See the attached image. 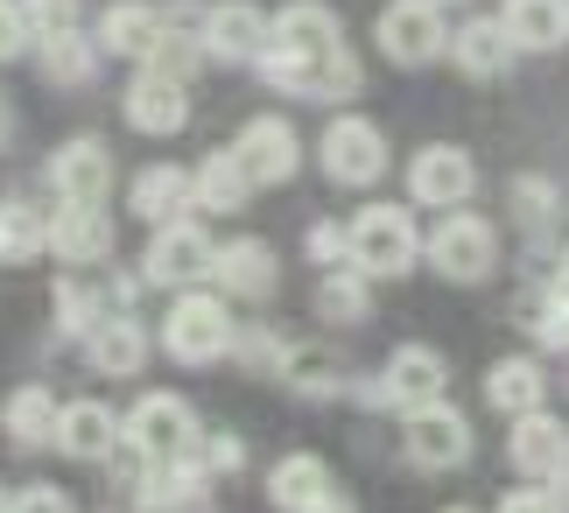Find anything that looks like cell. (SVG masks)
<instances>
[{"mask_svg": "<svg viewBox=\"0 0 569 513\" xmlns=\"http://www.w3.org/2000/svg\"><path fill=\"white\" fill-rule=\"evenodd\" d=\"M274 92L289 99H317V106H345L352 92H366L359 57L345 50V21L323 0H289L268 29V50L253 63Z\"/></svg>", "mask_w": 569, "mask_h": 513, "instance_id": "1", "label": "cell"}, {"mask_svg": "<svg viewBox=\"0 0 569 513\" xmlns=\"http://www.w3.org/2000/svg\"><path fill=\"white\" fill-rule=\"evenodd\" d=\"M443 387H450V359L436 345H393L373 381H352V394L366 401V408H401V415L443 401Z\"/></svg>", "mask_w": 569, "mask_h": 513, "instance_id": "2", "label": "cell"}, {"mask_svg": "<svg viewBox=\"0 0 569 513\" xmlns=\"http://www.w3.org/2000/svg\"><path fill=\"white\" fill-rule=\"evenodd\" d=\"M162 345H169V359H177V366H218V359L239 345L226 296L183 288V296L169 303V317H162Z\"/></svg>", "mask_w": 569, "mask_h": 513, "instance_id": "3", "label": "cell"}, {"mask_svg": "<svg viewBox=\"0 0 569 513\" xmlns=\"http://www.w3.org/2000/svg\"><path fill=\"white\" fill-rule=\"evenodd\" d=\"M127 443H134L148 464H183V457L204 451V422H197V408L183 394L156 387V394L134 401V415H127Z\"/></svg>", "mask_w": 569, "mask_h": 513, "instance_id": "4", "label": "cell"}, {"mask_svg": "<svg viewBox=\"0 0 569 513\" xmlns=\"http://www.w3.org/2000/svg\"><path fill=\"white\" fill-rule=\"evenodd\" d=\"M415 260H422V233L401 205H366L352 218V267L366 282H401Z\"/></svg>", "mask_w": 569, "mask_h": 513, "instance_id": "5", "label": "cell"}, {"mask_svg": "<svg viewBox=\"0 0 569 513\" xmlns=\"http://www.w3.org/2000/svg\"><path fill=\"white\" fill-rule=\"evenodd\" d=\"M373 36H380V57H387V63H401V71H422V63L450 57L443 0H387Z\"/></svg>", "mask_w": 569, "mask_h": 513, "instance_id": "6", "label": "cell"}, {"mask_svg": "<svg viewBox=\"0 0 569 513\" xmlns=\"http://www.w3.org/2000/svg\"><path fill=\"white\" fill-rule=\"evenodd\" d=\"M422 260L436 267L443 282H486L492 267H499V233H492V218H478V211H443V226H436L422 239Z\"/></svg>", "mask_w": 569, "mask_h": 513, "instance_id": "7", "label": "cell"}, {"mask_svg": "<svg viewBox=\"0 0 569 513\" xmlns=\"http://www.w3.org/2000/svg\"><path fill=\"white\" fill-rule=\"evenodd\" d=\"M317 162L345 190H373L387 176V134L373 120H359V114H338L331 127H323V141H317Z\"/></svg>", "mask_w": 569, "mask_h": 513, "instance_id": "8", "label": "cell"}, {"mask_svg": "<svg viewBox=\"0 0 569 513\" xmlns=\"http://www.w3.org/2000/svg\"><path fill=\"white\" fill-rule=\"evenodd\" d=\"M401 451H408L415 472H457V464L478 451V430H471V415H465V408H450V401H429V408H415V415H408Z\"/></svg>", "mask_w": 569, "mask_h": 513, "instance_id": "9", "label": "cell"}, {"mask_svg": "<svg viewBox=\"0 0 569 513\" xmlns=\"http://www.w3.org/2000/svg\"><path fill=\"white\" fill-rule=\"evenodd\" d=\"M211 260H218V239L197 226V218H177V226H156V239H148V254H141V282H156V288H183L190 282H204L211 275Z\"/></svg>", "mask_w": 569, "mask_h": 513, "instance_id": "10", "label": "cell"}, {"mask_svg": "<svg viewBox=\"0 0 569 513\" xmlns=\"http://www.w3.org/2000/svg\"><path fill=\"white\" fill-rule=\"evenodd\" d=\"M232 155H239V169H247L253 190H274V184H289V176L302 169V141H296V127L281 114H253L247 127H239Z\"/></svg>", "mask_w": 569, "mask_h": 513, "instance_id": "11", "label": "cell"}, {"mask_svg": "<svg viewBox=\"0 0 569 513\" xmlns=\"http://www.w3.org/2000/svg\"><path fill=\"white\" fill-rule=\"evenodd\" d=\"M471 190H478V162L465 148H450V141L415 148V162H408V197H415V205L457 211V205H471Z\"/></svg>", "mask_w": 569, "mask_h": 513, "instance_id": "12", "label": "cell"}, {"mask_svg": "<svg viewBox=\"0 0 569 513\" xmlns=\"http://www.w3.org/2000/svg\"><path fill=\"white\" fill-rule=\"evenodd\" d=\"M507 457H513V472L528 479V485H569V430H562L549 408L513 415Z\"/></svg>", "mask_w": 569, "mask_h": 513, "instance_id": "13", "label": "cell"}, {"mask_svg": "<svg viewBox=\"0 0 569 513\" xmlns=\"http://www.w3.org/2000/svg\"><path fill=\"white\" fill-rule=\"evenodd\" d=\"M120 114L134 134H183L190 127V78H169L156 63H141L127 99H120Z\"/></svg>", "mask_w": 569, "mask_h": 513, "instance_id": "14", "label": "cell"}, {"mask_svg": "<svg viewBox=\"0 0 569 513\" xmlns=\"http://www.w3.org/2000/svg\"><path fill=\"white\" fill-rule=\"evenodd\" d=\"M50 190L63 197V205H106V190H113V148H106L99 134L63 141L50 155Z\"/></svg>", "mask_w": 569, "mask_h": 513, "instance_id": "15", "label": "cell"}, {"mask_svg": "<svg viewBox=\"0 0 569 513\" xmlns=\"http://www.w3.org/2000/svg\"><path fill=\"white\" fill-rule=\"evenodd\" d=\"M268 29L274 14H260L253 0H218V8H204V57L218 63H260V50H268Z\"/></svg>", "mask_w": 569, "mask_h": 513, "instance_id": "16", "label": "cell"}, {"mask_svg": "<svg viewBox=\"0 0 569 513\" xmlns=\"http://www.w3.org/2000/svg\"><path fill=\"white\" fill-rule=\"evenodd\" d=\"M127 443V415H113L106 401H63L57 422V451L78 464H113V451Z\"/></svg>", "mask_w": 569, "mask_h": 513, "instance_id": "17", "label": "cell"}, {"mask_svg": "<svg viewBox=\"0 0 569 513\" xmlns=\"http://www.w3.org/2000/svg\"><path fill=\"white\" fill-rule=\"evenodd\" d=\"M113 218H106V205H57L50 218V254L63 267H106L113 260Z\"/></svg>", "mask_w": 569, "mask_h": 513, "instance_id": "18", "label": "cell"}, {"mask_svg": "<svg viewBox=\"0 0 569 513\" xmlns=\"http://www.w3.org/2000/svg\"><path fill=\"white\" fill-rule=\"evenodd\" d=\"M211 282L226 288V296H239V303H268L274 282H281V260H274L268 239H226L218 260H211Z\"/></svg>", "mask_w": 569, "mask_h": 513, "instance_id": "19", "label": "cell"}, {"mask_svg": "<svg viewBox=\"0 0 569 513\" xmlns=\"http://www.w3.org/2000/svg\"><path fill=\"white\" fill-rule=\"evenodd\" d=\"M84 359H92L99 381H134V373L148 366V331H141L134 309H113V317L84 338Z\"/></svg>", "mask_w": 569, "mask_h": 513, "instance_id": "20", "label": "cell"}, {"mask_svg": "<svg viewBox=\"0 0 569 513\" xmlns=\"http://www.w3.org/2000/svg\"><path fill=\"white\" fill-rule=\"evenodd\" d=\"M513 57L520 50H513V36H507V21H499V14H471V21H457V29H450V63L465 78H499Z\"/></svg>", "mask_w": 569, "mask_h": 513, "instance_id": "21", "label": "cell"}, {"mask_svg": "<svg viewBox=\"0 0 569 513\" xmlns=\"http://www.w3.org/2000/svg\"><path fill=\"white\" fill-rule=\"evenodd\" d=\"M57 422H63V401L50 387H14L0 401V430H8L14 451H57Z\"/></svg>", "mask_w": 569, "mask_h": 513, "instance_id": "22", "label": "cell"}, {"mask_svg": "<svg viewBox=\"0 0 569 513\" xmlns=\"http://www.w3.org/2000/svg\"><path fill=\"white\" fill-rule=\"evenodd\" d=\"M204 485H211V472L197 457H183V464H148L127 493H134L141 513H190L197 500H204Z\"/></svg>", "mask_w": 569, "mask_h": 513, "instance_id": "23", "label": "cell"}, {"mask_svg": "<svg viewBox=\"0 0 569 513\" xmlns=\"http://www.w3.org/2000/svg\"><path fill=\"white\" fill-rule=\"evenodd\" d=\"M127 205H134V218H148V226H177V218H190V169L177 162H148L134 184H127Z\"/></svg>", "mask_w": 569, "mask_h": 513, "instance_id": "24", "label": "cell"}, {"mask_svg": "<svg viewBox=\"0 0 569 513\" xmlns=\"http://www.w3.org/2000/svg\"><path fill=\"white\" fill-rule=\"evenodd\" d=\"M162 8H148V0H113V8L99 14V50L106 57H141L148 63V50L162 42Z\"/></svg>", "mask_w": 569, "mask_h": 513, "instance_id": "25", "label": "cell"}, {"mask_svg": "<svg viewBox=\"0 0 569 513\" xmlns=\"http://www.w3.org/2000/svg\"><path fill=\"white\" fill-rule=\"evenodd\" d=\"M499 21H507L513 50H535V57H549L569 42V0H507Z\"/></svg>", "mask_w": 569, "mask_h": 513, "instance_id": "26", "label": "cell"}, {"mask_svg": "<svg viewBox=\"0 0 569 513\" xmlns=\"http://www.w3.org/2000/svg\"><path fill=\"white\" fill-rule=\"evenodd\" d=\"M247 169H239V155L232 148H218L204 155V162L190 169V197H197V211H211V218H232V211H247Z\"/></svg>", "mask_w": 569, "mask_h": 513, "instance_id": "27", "label": "cell"}, {"mask_svg": "<svg viewBox=\"0 0 569 513\" xmlns=\"http://www.w3.org/2000/svg\"><path fill=\"white\" fill-rule=\"evenodd\" d=\"M36 63H42V78H50V85L78 92V85H92V71H99V42L84 36V29L42 36V42H36Z\"/></svg>", "mask_w": 569, "mask_h": 513, "instance_id": "28", "label": "cell"}, {"mask_svg": "<svg viewBox=\"0 0 569 513\" xmlns=\"http://www.w3.org/2000/svg\"><path fill=\"white\" fill-rule=\"evenodd\" d=\"M317 317L323 324H373V282L359 275V267H323L317 282Z\"/></svg>", "mask_w": 569, "mask_h": 513, "instance_id": "29", "label": "cell"}, {"mask_svg": "<svg viewBox=\"0 0 569 513\" xmlns=\"http://www.w3.org/2000/svg\"><path fill=\"white\" fill-rule=\"evenodd\" d=\"M323 493H331V464H323L317 451H296V457H281L274 472H268V500L281 513H302V506L323 500Z\"/></svg>", "mask_w": 569, "mask_h": 513, "instance_id": "30", "label": "cell"}, {"mask_svg": "<svg viewBox=\"0 0 569 513\" xmlns=\"http://www.w3.org/2000/svg\"><path fill=\"white\" fill-rule=\"evenodd\" d=\"M289 387L310 394V401H338V394H352V366H345L331 345H296L289 352Z\"/></svg>", "mask_w": 569, "mask_h": 513, "instance_id": "31", "label": "cell"}, {"mask_svg": "<svg viewBox=\"0 0 569 513\" xmlns=\"http://www.w3.org/2000/svg\"><path fill=\"white\" fill-rule=\"evenodd\" d=\"M541 394H549V373H541L535 359H499L486 373V401H492L499 415H535Z\"/></svg>", "mask_w": 569, "mask_h": 513, "instance_id": "32", "label": "cell"}, {"mask_svg": "<svg viewBox=\"0 0 569 513\" xmlns=\"http://www.w3.org/2000/svg\"><path fill=\"white\" fill-rule=\"evenodd\" d=\"M36 254H50V218L36 205H21V197H8L0 205V267H21Z\"/></svg>", "mask_w": 569, "mask_h": 513, "instance_id": "33", "label": "cell"}, {"mask_svg": "<svg viewBox=\"0 0 569 513\" xmlns=\"http://www.w3.org/2000/svg\"><path fill=\"white\" fill-rule=\"evenodd\" d=\"M556 211H562V205H556V184H549V176H513V218H520L528 233H541Z\"/></svg>", "mask_w": 569, "mask_h": 513, "instance_id": "34", "label": "cell"}, {"mask_svg": "<svg viewBox=\"0 0 569 513\" xmlns=\"http://www.w3.org/2000/svg\"><path fill=\"white\" fill-rule=\"evenodd\" d=\"M232 352H239V366H247V373H289V352H296V345L274 338V331H247Z\"/></svg>", "mask_w": 569, "mask_h": 513, "instance_id": "35", "label": "cell"}, {"mask_svg": "<svg viewBox=\"0 0 569 513\" xmlns=\"http://www.w3.org/2000/svg\"><path fill=\"white\" fill-rule=\"evenodd\" d=\"M492 513H569V493L562 485H513Z\"/></svg>", "mask_w": 569, "mask_h": 513, "instance_id": "36", "label": "cell"}, {"mask_svg": "<svg viewBox=\"0 0 569 513\" xmlns=\"http://www.w3.org/2000/svg\"><path fill=\"white\" fill-rule=\"evenodd\" d=\"M21 14H29L36 42H42V36H63V29H78V0H21Z\"/></svg>", "mask_w": 569, "mask_h": 513, "instance_id": "37", "label": "cell"}, {"mask_svg": "<svg viewBox=\"0 0 569 513\" xmlns=\"http://www.w3.org/2000/svg\"><path fill=\"white\" fill-rule=\"evenodd\" d=\"M310 260L317 267H352V226H310Z\"/></svg>", "mask_w": 569, "mask_h": 513, "instance_id": "38", "label": "cell"}, {"mask_svg": "<svg viewBox=\"0 0 569 513\" xmlns=\"http://www.w3.org/2000/svg\"><path fill=\"white\" fill-rule=\"evenodd\" d=\"M535 338L549 352H569V288H556V296L535 309Z\"/></svg>", "mask_w": 569, "mask_h": 513, "instance_id": "39", "label": "cell"}, {"mask_svg": "<svg viewBox=\"0 0 569 513\" xmlns=\"http://www.w3.org/2000/svg\"><path fill=\"white\" fill-rule=\"evenodd\" d=\"M21 42H36L29 14H21V0H0V63H8V57H21Z\"/></svg>", "mask_w": 569, "mask_h": 513, "instance_id": "40", "label": "cell"}, {"mask_svg": "<svg viewBox=\"0 0 569 513\" xmlns=\"http://www.w3.org/2000/svg\"><path fill=\"white\" fill-rule=\"evenodd\" d=\"M239 464H247V443L239 436H211L204 443V472H239Z\"/></svg>", "mask_w": 569, "mask_h": 513, "instance_id": "41", "label": "cell"}, {"mask_svg": "<svg viewBox=\"0 0 569 513\" xmlns=\"http://www.w3.org/2000/svg\"><path fill=\"white\" fill-rule=\"evenodd\" d=\"M14 513H78V506H71V500H63V493H57V485H29V493H21V500H14Z\"/></svg>", "mask_w": 569, "mask_h": 513, "instance_id": "42", "label": "cell"}, {"mask_svg": "<svg viewBox=\"0 0 569 513\" xmlns=\"http://www.w3.org/2000/svg\"><path fill=\"white\" fill-rule=\"evenodd\" d=\"M302 513H359V500H352V493H338V485H331V493H323V500H310Z\"/></svg>", "mask_w": 569, "mask_h": 513, "instance_id": "43", "label": "cell"}, {"mask_svg": "<svg viewBox=\"0 0 569 513\" xmlns=\"http://www.w3.org/2000/svg\"><path fill=\"white\" fill-rule=\"evenodd\" d=\"M8 134H14V106H8V92H0V148H8Z\"/></svg>", "mask_w": 569, "mask_h": 513, "instance_id": "44", "label": "cell"}, {"mask_svg": "<svg viewBox=\"0 0 569 513\" xmlns=\"http://www.w3.org/2000/svg\"><path fill=\"white\" fill-rule=\"evenodd\" d=\"M556 288H569V247H562V267H556Z\"/></svg>", "mask_w": 569, "mask_h": 513, "instance_id": "45", "label": "cell"}, {"mask_svg": "<svg viewBox=\"0 0 569 513\" xmlns=\"http://www.w3.org/2000/svg\"><path fill=\"white\" fill-rule=\"evenodd\" d=\"M0 513H14V500H8V485H0Z\"/></svg>", "mask_w": 569, "mask_h": 513, "instance_id": "46", "label": "cell"}, {"mask_svg": "<svg viewBox=\"0 0 569 513\" xmlns=\"http://www.w3.org/2000/svg\"><path fill=\"white\" fill-rule=\"evenodd\" d=\"M443 513H471V506H443Z\"/></svg>", "mask_w": 569, "mask_h": 513, "instance_id": "47", "label": "cell"}, {"mask_svg": "<svg viewBox=\"0 0 569 513\" xmlns=\"http://www.w3.org/2000/svg\"><path fill=\"white\" fill-rule=\"evenodd\" d=\"M443 8H450V0H443Z\"/></svg>", "mask_w": 569, "mask_h": 513, "instance_id": "48", "label": "cell"}]
</instances>
